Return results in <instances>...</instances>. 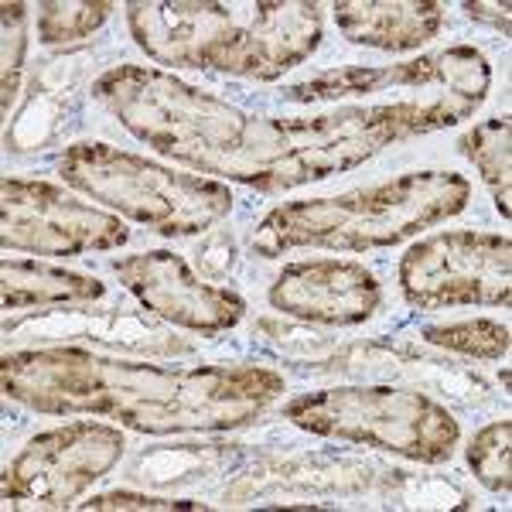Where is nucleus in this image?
I'll list each match as a JSON object with an SVG mask.
<instances>
[{
	"label": "nucleus",
	"instance_id": "f257e3e1",
	"mask_svg": "<svg viewBox=\"0 0 512 512\" xmlns=\"http://www.w3.org/2000/svg\"><path fill=\"white\" fill-rule=\"evenodd\" d=\"M4 393L38 414L110 417L144 434L233 431L284 393L263 366H147L89 349L4 355Z\"/></svg>",
	"mask_w": 512,
	"mask_h": 512
},
{
	"label": "nucleus",
	"instance_id": "f03ea898",
	"mask_svg": "<svg viewBox=\"0 0 512 512\" xmlns=\"http://www.w3.org/2000/svg\"><path fill=\"white\" fill-rule=\"evenodd\" d=\"M478 110L454 93L434 99H396L379 106H345L315 120H250L243 144L229 158L222 178L260 192H284L304 181L349 171L373 158L383 144L454 127Z\"/></svg>",
	"mask_w": 512,
	"mask_h": 512
},
{
	"label": "nucleus",
	"instance_id": "7ed1b4c3",
	"mask_svg": "<svg viewBox=\"0 0 512 512\" xmlns=\"http://www.w3.org/2000/svg\"><path fill=\"white\" fill-rule=\"evenodd\" d=\"M137 45L158 65L277 79L321 41L318 4H130Z\"/></svg>",
	"mask_w": 512,
	"mask_h": 512
},
{
	"label": "nucleus",
	"instance_id": "20e7f679",
	"mask_svg": "<svg viewBox=\"0 0 512 512\" xmlns=\"http://www.w3.org/2000/svg\"><path fill=\"white\" fill-rule=\"evenodd\" d=\"M468 195H472L468 178L454 171H417L338 198L287 202L260 222L253 250L277 256L297 246L342 253L396 246L417 229L458 216L468 205Z\"/></svg>",
	"mask_w": 512,
	"mask_h": 512
},
{
	"label": "nucleus",
	"instance_id": "39448f33",
	"mask_svg": "<svg viewBox=\"0 0 512 512\" xmlns=\"http://www.w3.org/2000/svg\"><path fill=\"white\" fill-rule=\"evenodd\" d=\"M96 99L137 140L198 175H222L250 127V117L226 99L202 93L164 69L120 65L96 82Z\"/></svg>",
	"mask_w": 512,
	"mask_h": 512
},
{
	"label": "nucleus",
	"instance_id": "423d86ee",
	"mask_svg": "<svg viewBox=\"0 0 512 512\" xmlns=\"http://www.w3.org/2000/svg\"><path fill=\"white\" fill-rule=\"evenodd\" d=\"M59 171L72 188L164 236L202 233L233 209V195L219 181L178 175L110 144H72Z\"/></svg>",
	"mask_w": 512,
	"mask_h": 512
},
{
	"label": "nucleus",
	"instance_id": "0eeeda50",
	"mask_svg": "<svg viewBox=\"0 0 512 512\" xmlns=\"http://www.w3.org/2000/svg\"><path fill=\"white\" fill-rule=\"evenodd\" d=\"M284 417L311 434L369 444L424 465L451 458L458 444V420L441 403L393 386H338L304 393L287 403Z\"/></svg>",
	"mask_w": 512,
	"mask_h": 512
},
{
	"label": "nucleus",
	"instance_id": "6e6552de",
	"mask_svg": "<svg viewBox=\"0 0 512 512\" xmlns=\"http://www.w3.org/2000/svg\"><path fill=\"white\" fill-rule=\"evenodd\" d=\"M512 243L495 233L451 229L420 239L400 260V287L414 308L437 311L458 304L512 301Z\"/></svg>",
	"mask_w": 512,
	"mask_h": 512
},
{
	"label": "nucleus",
	"instance_id": "1a4fd4ad",
	"mask_svg": "<svg viewBox=\"0 0 512 512\" xmlns=\"http://www.w3.org/2000/svg\"><path fill=\"white\" fill-rule=\"evenodd\" d=\"M123 434L117 427L72 420L65 427L31 437L4 472L7 499H35L45 506H72L96 478L123 458Z\"/></svg>",
	"mask_w": 512,
	"mask_h": 512
},
{
	"label": "nucleus",
	"instance_id": "9d476101",
	"mask_svg": "<svg viewBox=\"0 0 512 512\" xmlns=\"http://www.w3.org/2000/svg\"><path fill=\"white\" fill-rule=\"evenodd\" d=\"M4 250H21L35 256H79L93 250H117L130 239L127 226L99 212L62 188L45 181H4Z\"/></svg>",
	"mask_w": 512,
	"mask_h": 512
},
{
	"label": "nucleus",
	"instance_id": "9b49d317",
	"mask_svg": "<svg viewBox=\"0 0 512 512\" xmlns=\"http://www.w3.org/2000/svg\"><path fill=\"white\" fill-rule=\"evenodd\" d=\"M113 270L147 311L175 321L181 328H192V332H226L246 315L243 297L226 291V287L198 280L188 270V263L168 250L123 256V260L113 263Z\"/></svg>",
	"mask_w": 512,
	"mask_h": 512
},
{
	"label": "nucleus",
	"instance_id": "f8f14e48",
	"mask_svg": "<svg viewBox=\"0 0 512 512\" xmlns=\"http://www.w3.org/2000/svg\"><path fill=\"white\" fill-rule=\"evenodd\" d=\"M492 69L485 62V55L478 48L458 45L448 52L427 55L417 62L403 65H386V69H373V65H352V69L328 72L321 79L301 82V86L287 89V99L294 103H321V99H342V96H362V93H379L386 86H410V89H451V93L475 99L482 103L489 93Z\"/></svg>",
	"mask_w": 512,
	"mask_h": 512
},
{
	"label": "nucleus",
	"instance_id": "ddd939ff",
	"mask_svg": "<svg viewBox=\"0 0 512 512\" xmlns=\"http://www.w3.org/2000/svg\"><path fill=\"white\" fill-rule=\"evenodd\" d=\"M277 311L318 325H359L376 311L379 284L362 263L304 260L280 270L270 287Z\"/></svg>",
	"mask_w": 512,
	"mask_h": 512
},
{
	"label": "nucleus",
	"instance_id": "4468645a",
	"mask_svg": "<svg viewBox=\"0 0 512 512\" xmlns=\"http://www.w3.org/2000/svg\"><path fill=\"white\" fill-rule=\"evenodd\" d=\"M444 4L437 0H345L335 4V24L355 45L410 52L441 31Z\"/></svg>",
	"mask_w": 512,
	"mask_h": 512
},
{
	"label": "nucleus",
	"instance_id": "2eb2a0df",
	"mask_svg": "<svg viewBox=\"0 0 512 512\" xmlns=\"http://www.w3.org/2000/svg\"><path fill=\"white\" fill-rule=\"evenodd\" d=\"M0 280H4V304L7 311L18 308H48V304H89L96 297H103L106 287L96 277L72 274L62 267H48L38 260H11L7 256L0 267Z\"/></svg>",
	"mask_w": 512,
	"mask_h": 512
},
{
	"label": "nucleus",
	"instance_id": "dca6fc26",
	"mask_svg": "<svg viewBox=\"0 0 512 512\" xmlns=\"http://www.w3.org/2000/svg\"><path fill=\"white\" fill-rule=\"evenodd\" d=\"M465 154L482 171L485 185L492 188V198L499 205L502 219L512 216V123L509 117H492L461 140Z\"/></svg>",
	"mask_w": 512,
	"mask_h": 512
},
{
	"label": "nucleus",
	"instance_id": "f3484780",
	"mask_svg": "<svg viewBox=\"0 0 512 512\" xmlns=\"http://www.w3.org/2000/svg\"><path fill=\"white\" fill-rule=\"evenodd\" d=\"M110 11H117V4L110 0H79V4H41L38 14V31L41 41L48 45H65V41L89 38L93 31L110 18Z\"/></svg>",
	"mask_w": 512,
	"mask_h": 512
},
{
	"label": "nucleus",
	"instance_id": "a211bd4d",
	"mask_svg": "<svg viewBox=\"0 0 512 512\" xmlns=\"http://www.w3.org/2000/svg\"><path fill=\"white\" fill-rule=\"evenodd\" d=\"M512 424L509 420H495L485 431L475 434L472 448H468V465L478 482L492 492H509L512 489Z\"/></svg>",
	"mask_w": 512,
	"mask_h": 512
},
{
	"label": "nucleus",
	"instance_id": "6ab92c4d",
	"mask_svg": "<svg viewBox=\"0 0 512 512\" xmlns=\"http://www.w3.org/2000/svg\"><path fill=\"white\" fill-rule=\"evenodd\" d=\"M427 342L444 345L451 352H465L475 359H502L509 352V328L495 325V321H461V325H441V328H427L424 332Z\"/></svg>",
	"mask_w": 512,
	"mask_h": 512
},
{
	"label": "nucleus",
	"instance_id": "aec40b11",
	"mask_svg": "<svg viewBox=\"0 0 512 512\" xmlns=\"http://www.w3.org/2000/svg\"><path fill=\"white\" fill-rule=\"evenodd\" d=\"M0 11H4V110H11L24 55V4H4Z\"/></svg>",
	"mask_w": 512,
	"mask_h": 512
},
{
	"label": "nucleus",
	"instance_id": "412c9836",
	"mask_svg": "<svg viewBox=\"0 0 512 512\" xmlns=\"http://www.w3.org/2000/svg\"><path fill=\"white\" fill-rule=\"evenodd\" d=\"M82 509H205L198 502H171V499H154V495H137V492H106L96 499L82 502Z\"/></svg>",
	"mask_w": 512,
	"mask_h": 512
},
{
	"label": "nucleus",
	"instance_id": "4be33fe9",
	"mask_svg": "<svg viewBox=\"0 0 512 512\" xmlns=\"http://www.w3.org/2000/svg\"><path fill=\"white\" fill-rule=\"evenodd\" d=\"M465 11L478 21H492L495 28H502V35H509V18H512V4H465Z\"/></svg>",
	"mask_w": 512,
	"mask_h": 512
}]
</instances>
